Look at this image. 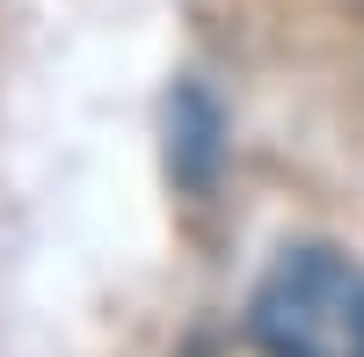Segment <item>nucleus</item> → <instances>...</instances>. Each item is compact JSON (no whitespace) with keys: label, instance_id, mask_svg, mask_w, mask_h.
I'll use <instances>...</instances> for the list:
<instances>
[{"label":"nucleus","instance_id":"nucleus-1","mask_svg":"<svg viewBox=\"0 0 364 357\" xmlns=\"http://www.w3.org/2000/svg\"><path fill=\"white\" fill-rule=\"evenodd\" d=\"M262 357H364V270L343 248H284L248 299Z\"/></svg>","mask_w":364,"mask_h":357}]
</instances>
